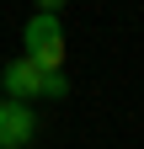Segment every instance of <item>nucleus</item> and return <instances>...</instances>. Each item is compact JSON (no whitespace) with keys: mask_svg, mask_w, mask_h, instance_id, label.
<instances>
[{"mask_svg":"<svg viewBox=\"0 0 144 149\" xmlns=\"http://www.w3.org/2000/svg\"><path fill=\"white\" fill-rule=\"evenodd\" d=\"M22 48H27V59L38 64V69L59 74V64H64V22L38 11V16L27 22V32H22Z\"/></svg>","mask_w":144,"mask_h":149,"instance_id":"obj_1","label":"nucleus"},{"mask_svg":"<svg viewBox=\"0 0 144 149\" xmlns=\"http://www.w3.org/2000/svg\"><path fill=\"white\" fill-rule=\"evenodd\" d=\"M6 91H11V101H43V96H69V85H64V74H48V69H38L32 59H16L6 74Z\"/></svg>","mask_w":144,"mask_h":149,"instance_id":"obj_2","label":"nucleus"},{"mask_svg":"<svg viewBox=\"0 0 144 149\" xmlns=\"http://www.w3.org/2000/svg\"><path fill=\"white\" fill-rule=\"evenodd\" d=\"M32 107H22V101H0V149H27V139H32Z\"/></svg>","mask_w":144,"mask_h":149,"instance_id":"obj_3","label":"nucleus"},{"mask_svg":"<svg viewBox=\"0 0 144 149\" xmlns=\"http://www.w3.org/2000/svg\"><path fill=\"white\" fill-rule=\"evenodd\" d=\"M59 6H64V0H38V11H43V16H59Z\"/></svg>","mask_w":144,"mask_h":149,"instance_id":"obj_4","label":"nucleus"}]
</instances>
